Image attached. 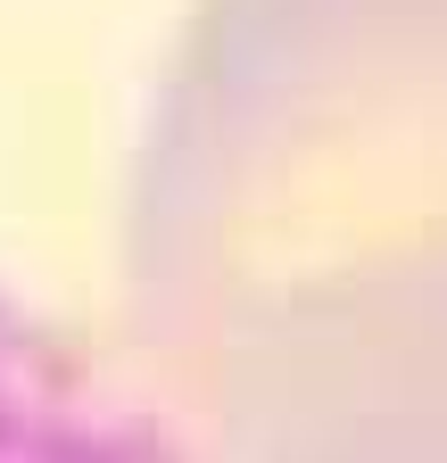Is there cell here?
I'll use <instances>...</instances> for the list:
<instances>
[{
	"label": "cell",
	"instance_id": "obj_2",
	"mask_svg": "<svg viewBox=\"0 0 447 463\" xmlns=\"http://www.w3.org/2000/svg\"><path fill=\"white\" fill-rule=\"evenodd\" d=\"M0 463H199L141 381L0 289Z\"/></svg>",
	"mask_w": 447,
	"mask_h": 463
},
{
	"label": "cell",
	"instance_id": "obj_1",
	"mask_svg": "<svg viewBox=\"0 0 447 463\" xmlns=\"http://www.w3.org/2000/svg\"><path fill=\"white\" fill-rule=\"evenodd\" d=\"M125 307L199 463H447V0H199Z\"/></svg>",
	"mask_w": 447,
	"mask_h": 463
}]
</instances>
